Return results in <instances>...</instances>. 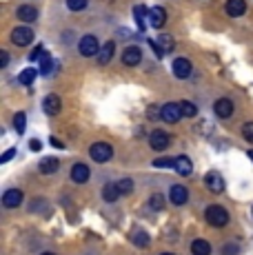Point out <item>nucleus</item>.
Segmentation results:
<instances>
[{"label":"nucleus","mask_w":253,"mask_h":255,"mask_svg":"<svg viewBox=\"0 0 253 255\" xmlns=\"http://www.w3.org/2000/svg\"><path fill=\"white\" fill-rule=\"evenodd\" d=\"M149 144H151L153 151H164L169 144H171V135L167 133V131H153L151 138H149Z\"/></svg>","instance_id":"6"},{"label":"nucleus","mask_w":253,"mask_h":255,"mask_svg":"<svg viewBox=\"0 0 253 255\" xmlns=\"http://www.w3.org/2000/svg\"><path fill=\"white\" fill-rule=\"evenodd\" d=\"M173 164H176V158H173V160H169V158H162V160H153V166H155V169H169V166H171V169H173Z\"/></svg>","instance_id":"34"},{"label":"nucleus","mask_w":253,"mask_h":255,"mask_svg":"<svg viewBox=\"0 0 253 255\" xmlns=\"http://www.w3.org/2000/svg\"><path fill=\"white\" fill-rule=\"evenodd\" d=\"M162 118V109L160 107H149V120H158Z\"/></svg>","instance_id":"36"},{"label":"nucleus","mask_w":253,"mask_h":255,"mask_svg":"<svg viewBox=\"0 0 253 255\" xmlns=\"http://www.w3.org/2000/svg\"><path fill=\"white\" fill-rule=\"evenodd\" d=\"M60 98L58 96H53V93H49V96L42 100V111H45L47 116H56V114H60Z\"/></svg>","instance_id":"13"},{"label":"nucleus","mask_w":253,"mask_h":255,"mask_svg":"<svg viewBox=\"0 0 253 255\" xmlns=\"http://www.w3.org/2000/svg\"><path fill=\"white\" fill-rule=\"evenodd\" d=\"M140 62H142V51H140V47H126L125 53H123V65L126 67H138Z\"/></svg>","instance_id":"8"},{"label":"nucleus","mask_w":253,"mask_h":255,"mask_svg":"<svg viewBox=\"0 0 253 255\" xmlns=\"http://www.w3.org/2000/svg\"><path fill=\"white\" fill-rule=\"evenodd\" d=\"M242 138L253 144V122H245L242 125Z\"/></svg>","instance_id":"32"},{"label":"nucleus","mask_w":253,"mask_h":255,"mask_svg":"<svg viewBox=\"0 0 253 255\" xmlns=\"http://www.w3.org/2000/svg\"><path fill=\"white\" fill-rule=\"evenodd\" d=\"M191 255H211V244H209L207 240H193Z\"/></svg>","instance_id":"24"},{"label":"nucleus","mask_w":253,"mask_h":255,"mask_svg":"<svg viewBox=\"0 0 253 255\" xmlns=\"http://www.w3.org/2000/svg\"><path fill=\"white\" fill-rule=\"evenodd\" d=\"M25 127H27V116L20 111V114H16V118H13V129L18 133H25Z\"/></svg>","instance_id":"29"},{"label":"nucleus","mask_w":253,"mask_h":255,"mask_svg":"<svg viewBox=\"0 0 253 255\" xmlns=\"http://www.w3.org/2000/svg\"><path fill=\"white\" fill-rule=\"evenodd\" d=\"M16 16L20 18L22 22H33V20L38 18V9H36V7H31V4H22V7H18Z\"/></svg>","instance_id":"20"},{"label":"nucleus","mask_w":253,"mask_h":255,"mask_svg":"<svg viewBox=\"0 0 253 255\" xmlns=\"http://www.w3.org/2000/svg\"><path fill=\"white\" fill-rule=\"evenodd\" d=\"M158 45L164 49V53H169L173 49V38L169 36V33H160V38H158Z\"/></svg>","instance_id":"30"},{"label":"nucleus","mask_w":253,"mask_h":255,"mask_svg":"<svg viewBox=\"0 0 253 255\" xmlns=\"http://www.w3.org/2000/svg\"><path fill=\"white\" fill-rule=\"evenodd\" d=\"M225 9H227V13L231 18H240L242 13L247 11V2H245V0H227Z\"/></svg>","instance_id":"16"},{"label":"nucleus","mask_w":253,"mask_h":255,"mask_svg":"<svg viewBox=\"0 0 253 255\" xmlns=\"http://www.w3.org/2000/svg\"><path fill=\"white\" fill-rule=\"evenodd\" d=\"M182 116V109H180V102L176 105V102H169V105L162 107V120L169 122V125H176V122L180 120Z\"/></svg>","instance_id":"7"},{"label":"nucleus","mask_w":253,"mask_h":255,"mask_svg":"<svg viewBox=\"0 0 253 255\" xmlns=\"http://www.w3.org/2000/svg\"><path fill=\"white\" fill-rule=\"evenodd\" d=\"M42 255H53V253H42Z\"/></svg>","instance_id":"44"},{"label":"nucleus","mask_w":253,"mask_h":255,"mask_svg":"<svg viewBox=\"0 0 253 255\" xmlns=\"http://www.w3.org/2000/svg\"><path fill=\"white\" fill-rule=\"evenodd\" d=\"M116 184H118V191L123 195H129L131 191H133V180H131V178H123V180H118Z\"/></svg>","instance_id":"27"},{"label":"nucleus","mask_w":253,"mask_h":255,"mask_svg":"<svg viewBox=\"0 0 253 255\" xmlns=\"http://www.w3.org/2000/svg\"><path fill=\"white\" fill-rule=\"evenodd\" d=\"M171 71L176 78H180V80H182V78H189L191 76V62H189L187 58H176L171 65Z\"/></svg>","instance_id":"11"},{"label":"nucleus","mask_w":253,"mask_h":255,"mask_svg":"<svg viewBox=\"0 0 253 255\" xmlns=\"http://www.w3.org/2000/svg\"><path fill=\"white\" fill-rule=\"evenodd\" d=\"M67 7H69L71 11H82V9L87 7V0H67Z\"/></svg>","instance_id":"35"},{"label":"nucleus","mask_w":253,"mask_h":255,"mask_svg":"<svg viewBox=\"0 0 253 255\" xmlns=\"http://www.w3.org/2000/svg\"><path fill=\"white\" fill-rule=\"evenodd\" d=\"M49 142H51V146H56V149H65V144H62V142H60V140H56V138H51Z\"/></svg>","instance_id":"39"},{"label":"nucleus","mask_w":253,"mask_h":255,"mask_svg":"<svg viewBox=\"0 0 253 255\" xmlns=\"http://www.w3.org/2000/svg\"><path fill=\"white\" fill-rule=\"evenodd\" d=\"M13 155H16V149H7V151H4V153H2V158H0V162H9V160H11L13 158Z\"/></svg>","instance_id":"37"},{"label":"nucleus","mask_w":253,"mask_h":255,"mask_svg":"<svg viewBox=\"0 0 253 255\" xmlns=\"http://www.w3.org/2000/svg\"><path fill=\"white\" fill-rule=\"evenodd\" d=\"M180 109H182V116L184 118H196L198 116V107L193 105V102H189V100L180 102Z\"/></svg>","instance_id":"25"},{"label":"nucleus","mask_w":253,"mask_h":255,"mask_svg":"<svg viewBox=\"0 0 253 255\" xmlns=\"http://www.w3.org/2000/svg\"><path fill=\"white\" fill-rule=\"evenodd\" d=\"M160 255H173V253H160Z\"/></svg>","instance_id":"43"},{"label":"nucleus","mask_w":253,"mask_h":255,"mask_svg":"<svg viewBox=\"0 0 253 255\" xmlns=\"http://www.w3.org/2000/svg\"><path fill=\"white\" fill-rule=\"evenodd\" d=\"M204 186H207L211 193H222L225 191V178H222L218 171H209L204 175Z\"/></svg>","instance_id":"5"},{"label":"nucleus","mask_w":253,"mask_h":255,"mask_svg":"<svg viewBox=\"0 0 253 255\" xmlns=\"http://www.w3.org/2000/svg\"><path fill=\"white\" fill-rule=\"evenodd\" d=\"M58 166H60V162H58V158H42L40 160V164H38V171H40L42 175H51V173H56L58 171Z\"/></svg>","instance_id":"19"},{"label":"nucleus","mask_w":253,"mask_h":255,"mask_svg":"<svg viewBox=\"0 0 253 255\" xmlns=\"http://www.w3.org/2000/svg\"><path fill=\"white\" fill-rule=\"evenodd\" d=\"M40 140H31V142H29V149H31V151H40Z\"/></svg>","instance_id":"38"},{"label":"nucleus","mask_w":253,"mask_h":255,"mask_svg":"<svg viewBox=\"0 0 253 255\" xmlns=\"http://www.w3.org/2000/svg\"><path fill=\"white\" fill-rule=\"evenodd\" d=\"M20 202H22V191H18V189L4 191V195H2V207L4 209H18Z\"/></svg>","instance_id":"10"},{"label":"nucleus","mask_w":253,"mask_h":255,"mask_svg":"<svg viewBox=\"0 0 253 255\" xmlns=\"http://www.w3.org/2000/svg\"><path fill=\"white\" fill-rule=\"evenodd\" d=\"M89 178H91V171H89V166H87V164L78 162V164L71 166V180H74L76 184L89 182Z\"/></svg>","instance_id":"9"},{"label":"nucleus","mask_w":253,"mask_h":255,"mask_svg":"<svg viewBox=\"0 0 253 255\" xmlns=\"http://www.w3.org/2000/svg\"><path fill=\"white\" fill-rule=\"evenodd\" d=\"M169 200H171V204H176V207H182L189 200V191L180 184H173L171 191H169Z\"/></svg>","instance_id":"12"},{"label":"nucleus","mask_w":253,"mask_h":255,"mask_svg":"<svg viewBox=\"0 0 253 255\" xmlns=\"http://www.w3.org/2000/svg\"><path fill=\"white\" fill-rule=\"evenodd\" d=\"M238 251V247H225V255H231V253H236Z\"/></svg>","instance_id":"40"},{"label":"nucleus","mask_w":253,"mask_h":255,"mask_svg":"<svg viewBox=\"0 0 253 255\" xmlns=\"http://www.w3.org/2000/svg\"><path fill=\"white\" fill-rule=\"evenodd\" d=\"M131 242H133L138 249H147L149 244H151V238H149L147 231H142V229H135V231L131 233Z\"/></svg>","instance_id":"21"},{"label":"nucleus","mask_w":253,"mask_h":255,"mask_svg":"<svg viewBox=\"0 0 253 255\" xmlns=\"http://www.w3.org/2000/svg\"><path fill=\"white\" fill-rule=\"evenodd\" d=\"M149 209H153V211H162V209H164V195L153 193L151 198H149Z\"/></svg>","instance_id":"26"},{"label":"nucleus","mask_w":253,"mask_h":255,"mask_svg":"<svg viewBox=\"0 0 253 255\" xmlns=\"http://www.w3.org/2000/svg\"><path fill=\"white\" fill-rule=\"evenodd\" d=\"M114 49H116V45H114L111 40H109V42H105V45L100 47V51H98V62H100L102 67L109 65V62H111V58H114Z\"/></svg>","instance_id":"22"},{"label":"nucleus","mask_w":253,"mask_h":255,"mask_svg":"<svg viewBox=\"0 0 253 255\" xmlns=\"http://www.w3.org/2000/svg\"><path fill=\"white\" fill-rule=\"evenodd\" d=\"M149 22H151L153 29H162L164 22H167V11H164L162 7H153L151 11H149Z\"/></svg>","instance_id":"14"},{"label":"nucleus","mask_w":253,"mask_h":255,"mask_svg":"<svg viewBox=\"0 0 253 255\" xmlns=\"http://www.w3.org/2000/svg\"><path fill=\"white\" fill-rule=\"evenodd\" d=\"M213 111H216L218 118H231V114H233V102L229 100V98H220V100L216 102V107H213Z\"/></svg>","instance_id":"18"},{"label":"nucleus","mask_w":253,"mask_h":255,"mask_svg":"<svg viewBox=\"0 0 253 255\" xmlns=\"http://www.w3.org/2000/svg\"><path fill=\"white\" fill-rule=\"evenodd\" d=\"M133 18L135 24H138L140 31H147V18H149V9L144 4H135L133 7Z\"/></svg>","instance_id":"15"},{"label":"nucleus","mask_w":253,"mask_h":255,"mask_svg":"<svg viewBox=\"0 0 253 255\" xmlns=\"http://www.w3.org/2000/svg\"><path fill=\"white\" fill-rule=\"evenodd\" d=\"M120 195L123 193L118 191V184H105L102 186V200H105V202H116Z\"/></svg>","instance_id":"23"},{"label":"nucleus","mask_w":253,"mask_h":255,"mask_svg":"<svg viewBox=\"0 0 253 255\" xmlns=\"http://www.w3.org/2000/svg\"><path fill=\"white\" fill-rule=\"evenodd\" d=\"M38 71H40L42 76H49V73H51V58L49 56H45L40 60V67H38Z\"/></svg>","instance_id":"33"},{"label":"nucleus","mask_w":253,"mask_h":255,"mask_svg":"<svg viewBox=\"0 0 253 255\" xmlns=\"http://www.w3.org/2000/svg\"><path fill=\"white\" fill-rule=\"evenodd\" d=\"M247 155H249V160L253 162V149H251V151H249V153H247Z\"/></svg>","instance_id":"42"},{"label":"nucleus","mask_w":253,"mask_h":255,"mask_svg":"<svg viewBox=\"0 0 253 255\" xmlns=\"http://www.w3.org/2000/svg\"><path fill=\"white\" fill-rule=\"evenodd\" d=\"M173 169H176V173H180L182 178H187V175L193 173V164H191V160H189L187 155H178V158H176V164H173Z\"/></svg>","instance_id":"17"},{"label":"nucleus","mask_w":253,"mask_h":255,"mask_svg":"<svg viewBox=\"0 0 253 255\" xmlns=\"http://www.w3.org/2000/svg\"><path fill=\"white\" fill-rule=\"evenodd\" d=\"M11 42L18 47H27L33 42V31L29 27H16L11 31Z\"/></svg>","instance_id":"4"},{"label":"nucleus","mask_w":253,"mask_h":255,"mask_svg":"<svg viewBox=\"0 0 253 255\" xmlns=\"http://www.w3.org/2000/svg\"><path fill=\"white\" fill-rule=\"evenodd\" d=\"M78 51H80V56H85V58L98 56V51H100L98 38L96 36H82L80 42H78Z\"/></svg>","instance_id":"3"},{"label":"nucleus","mask_w":253,"mask_h":255,"mask_svg":"<svg viewBox=\"0 0 253 255\" xmlns=\"http://www.w3.org/2000/svg\"><path fill=\"white\" fill-rule=\"evenodd\" d=\"M204 220H207L213 229H222V227H227V222H229V213L220 204H211V207H207V211H204Z\"/></svg>","instance_id":"1"},{"label":"nucleus","mask_w":253,"mask_h":255,"mask_svg":"<svg viewBox=\"0 0 253 255\" xmlns=\"http://www.w3.org/2000/svg\"><path fill=\"white\" fill-rule=\"evenodd\" d=\"M89 155H91V160H94V162H98V164L109 162L111 155H114V146L107 144V142H96V144H91Z\"/></svg>","instance_id":"2"},{"label":"nucleus","mask_w":253,"mask_h":255,"mask_svg":"<svg viewBox=\"0 0 253 255\" xmlns=\"http://www.w3.org/2000/svg\"><path fill=\"white\" fill-rule=\"evenodd\" d=\"M36 73H40V71H36V69H25L18 76V80H20V85H31L33 80H36Z\"/></svg>","instance_id":"28"},{"label":"nucleus","mask_w":253,"mask_h":255,"mask_svg":"<svg viewBox=\"0 0 253 255\" xmlns=\"http://www.w3.org/2000/svg\"><path fill=\"white\" fill-rule=\"evenodd\" d=\"M45 56H47L45 47H42V45H38V47H36V51H31V53H29V60H31V62H36V60L40 62Z\"/></svg>","instance_id":"31"},{"label":"nucleus","mask_w":253,"mask_h":255,"mask_svg":"<svg viewBox=\"0 0 253 255\" xmlns=\"http://www.w3.org/2000/svg\"><path fill=\"white\" fill-rule=\"evenodd\" d=\"M9 65V56L7 53H2V67H7Z\"/></svg>","instance_id":"41"}]
</instances>
